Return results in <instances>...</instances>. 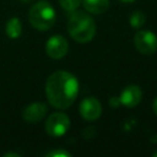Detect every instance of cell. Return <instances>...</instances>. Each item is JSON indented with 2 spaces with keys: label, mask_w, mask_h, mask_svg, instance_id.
<instances>
[{
  "label": "cell",
  "mask_w": 157,
  "mask_h": 157,
  "mask_svg": "<svg viewBox=\"0 0 157 157\" xmlns=\"http://www.w3.org/2000/svg\"><path fill=\"white\" fill-rule=\"evenodd\" d=\"M45 94L48 103L53 108L58 110L68 109L78 97V78L68 71H55L46 80Z\"/></svg>",
  "instance_id": "1"
},
{
  "label": "cell",
  "mask_w": 157,
  "mask_h": 157,
  "mask_svg": "<svg viewBox=\"0 0 157 157\" xmlns=\"http://www.w3.org/2000/svg\"><path fill=\"white\" fill-rule=\"evenodd\" d=\"M68 33L74 41L88 43L96 35V23L90 14L82 11H73L68 21Z\"/></svg>",
  "instance_id": "2"
},
{
  "label": "cell",
  "mask_w": 157,
  "mask_h": 157,
  "mask_svg": "<svg viewBox=\"0 0 157 157\" xmlns=\"http://www.w3.org/2000/svg\"><path fill=\"white\" fill-rule=\"evenodd\" d=\"M31 26L40 31H46L54 26L56 12L48 0H40L31 7L28 14Z\"/></svg>",
  "instance_id": "3"
},
{
  "label": "cell",
  "mask_w": 157,
  "mask_h": 157,
  "mask_svg": "<svg viewBox=\"0 0 157 157\" xmlns=\"http://www.w3.org/2000/svg\"><path fill=\"white\" fill-rule=\"evenodd\" d=\"M70 127V118L63 112H55L48 117L45 122V131L51 137H61Z\"/></svg>",
  "instance_id": "4"
},
{
  "label": "cell",
  "mask_w": 157,
  "mask_h": 157,
  "mask_svg": "<svg viewBox=\"0 0 157 157\" xmlns=\"http://www.w3.org/2000/svg\"><path fill=\"white\" fill-rule=\"evenodd\" d=\"M133 42L137 50L143 55H152L157 51V37L150 30L137 31Z\"/></svg>",
  "instance_id": "5"
},
{
  "label": "cell",
  "mask_w": 157,
  "mask_h": 157,
  "mask_svg": "<svg viewBox=\"0 0 157 157\" xmlns=\"http://www.w3.org/2000/svg\"><path fill=\"white\" fill-rule=\"evenodd\" d=\"M69 50V44L65 37L60 35L52 36L45 44V52L53 59H60L65 57Z\"/></svg>",
  "instance_id": "6"
},
{
  "label": "cell",
  "mask_w": 157,
  "mask_h": 157,
  "mask_svg": "<svg viewBox=\"0 0 157 157\" xmlns=\"http://www.w3.org/2000/svg\"><path fill=\"white\" fill-rule=\"evenodd\" d=\"M78 111L84 120L93 122V121L98 120L101 116L102 107H101L100 101L95 97H86L80 103Z\"/></svg>",
  "instance_id": "7"
},
{
  "label": "cell",
  "mask_w": 157,
  "mask_h": 157,
  "mask_svg": "<svg viewBox=\"0 0 157 157\" xmlns=\"http://www.w3.org/2000/svg\"><path fill=\"white\" fill-rule=\"evenodd\" d=\"M121 103L126 108H135L142 100V90L138 85H128L120 95Z\"/></svg>",
  "instance_id": "8"
},
{
  "label": "cell",
  "mask_w": 157,
  "mask_h": 157,
  "mask_svg": "<svg viewBox=\"0 0 157 157\" xmlns=\"http://www.w3.org/2000/svg\"><path fill=\"white\" fill-rule=\"evenodd\" d=\"M48 113V107L44 102H33L23 111V118L26 122L35 124L44 117Z\"/></svg>",
  "instance_id": "9"
},
{
  "label": "cell",
  "mask_w": 157,
  "mask_h": 157,
  "mask_svg": "<svg viewBox=\"0 0 157 157\" xmlns=\"http://www.w3.org/2000/svg\"><path fill=\"white\" fill-rule=\"evenodd\" d=\"M84 9L90 14H103L110 7V0H83Z\"/></svg>",
  "instance_id": "10"
},
{
  "label": "cell",
  "mask_w": 157,
  "mask_h": 157,
  "mask_svg": "<svg viewBox=\"0 0 157 157\" xmlns=\"http://www.w3.org/2000/svg\"><path fill=\"white\" fill-rule=\"evenodd\" d=\"M6 33L10 39H17L22 35V22L18 17H12L6 24Z\"/></svg>",
  "instance_id": "11"
},
{
  "label": "cell",
  "mask_w": 157,
  "mask_h": 157,
  "mask_svg": "<svg viewBox=\"0 0 157 157\" xmlns=\"http://www.w3.org/2000/svg\"><path fill=\"white\" fill-rule=\"evenodd\" d=\"M146 17L143 12L141 11H135L129 17V24L132 28L139 29L145 24Z\"/></svg>",
  "instance_id": "12"
},
{
  "label": "cell",
  "mask_w": 157,
  "mask_h": 157,
  "mask_svg": "<svg viewBox=\"0 0 157 157\" xmlns=\"http://www.w3.org/2000/svg\"><path fill=\"white\" fill-rule=\"evenodd\" d=\"M83 0H59V5L63 10L73 12L81 6Z\"/></svg>",
  "instance_id": "13"
},
{
  "label": "cell",
  "mask_w": 157,
  "mask_h": 157,
  "mask_svg": "<svg viewBox=\"0 0 157 157\" xmlns=\"http://www.w3.org/2000/svg\"><path fill=\"white\" fill-rule=\"evenodd\" d=\"M45 156L46 157H70L71 154L68 151L63 150V148H57V150H53L50 151L48 153H46Z\"/></svg>",
  "instance_id": "14"
},
{
  "label": "cell",
  "mask_w": 157,
  "mask_h": 157,
  "mask_svg": "<svg viewBox=\"0 0 157 157\" xmlns=\"http://www.w3.org/2000/svg\"><path fill=\"white\" fill-rule=\"evenodd\" d=\"M95 133H96V129H95L94 127L93 126L86 127L83 131V137L85 138V139H92L95 136Z\"/></svg>",
  "instance_id": "15"
},
{
  "label": "cell",
  "mask_w": 157,
  "mask_h": 157,
  "mask_svg": "<svg viewBox=\"0 0 157 157\" xmlns=\"http://www.w3.org/2000/svg\"><path fill=\"white\" fill-rule=\"evenodd\" d=\"M109 105H111L112 108H117V107H120V105H122V103H121L120 97H116V96L111 97V98H110V100H109Z\"/></svg>",
  "instance_id": "16"
},
{
  "label": "cell",
  "mask_w": 157,
  "mask_h": 157,
  "mask_svg": "<svg viewBox=\"0 0 157 157\" xmlns=\"http://www.w3.org/2000/svg\"><path fill=\"white\" fill-rule=\"evenodd\" d=\"M3 156H5V157H11V156H13V157H21V155L17 154V153H6Z\"/></svg>",
  "instance_id": "17"
},
{
  "label": "cell",
  "mask_w": 157,
  "mask_h": 157,
  "mask_svg": "<svg viewBox=\"0 0 157 157\" xmlns=\"http://www.w3.org/2000/svg\"><path fill=\"white\" fill-rule=\"evenodd\" d=\"M153 111H154V113L157 115V97L155 98L154 102H153Z\"/></svg>",
  "instance_id": "18"
},
{
  "label": "cell",
  "mask_w": 157,
  "mask_h": 157,
  "mask_svg": "<svg viewBox=\"0 0 157 157\" xmlns=\"http://www.w3.org/2000/svg\"><path fill=\"white\" fill-rule=\"evenodd\" d=\"M20 1L23 3H30V2H33V0H20Z\"/></svg>",
  "instance_id": "19"
},
{
  "label": "cell",
  "mask_w": 157,
  "mask_h": 157,
  "mask_svg": "<svg viewBox=\"0 0 157 157\" xmlns=\"http://www.w3.org/2000/svg\"><path fill=\"white\" fill-rule=\"evenodd\" d=\"M122 2H125V3H131V2H133L135 0H121Z\"/></svg>",
  "instance_id": "20"
},
{
  "label": "cell",
  "mask_w": 157,
  "mask_h": 157,
  "mask_svg": "<svg viewBox=\"0 0 157 157\" xmlns=\"http://www.w3.org/2000/svg\"><path fill=\"white\" fill-rule=\"evenodd\" d=\"M153 157H157V151L154 153V154H153Z\"/></svg>",
  "instance_id": "21"
}]
</instances>
